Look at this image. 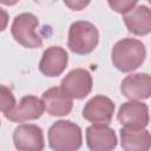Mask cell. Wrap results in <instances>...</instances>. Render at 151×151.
<instances>
[{
	"mask_svg": "<svg viewBox=\"0 0 151 151\" xmlns=\"http://www.w3.org/2000/svg\"><path fill=\"white\" fill-rule=\"evenodd\" d=\"M114 113V103L104 96H96L90 99L84 110L83 117L93 124H110Z\"/></svg>",
	"mask_w": 151,
	"mask_h": 151,
	"instance_id": "obj_8",
	"label": "cell"
},
{
	"mask_svg": "<svg viewBox=\"0 0 151 151\" xmlns=\"http://www.w3.org/2000/svg\"><path fill=\"white\" fill-rule=\"evenodd\" d=\"M8 24V14L5 9L0 7V32H2Z\"/></svg>",
	"mask_w": 151,
	"mask_h": 151,
	"instance_id": "obj_19",
	"label": "cell"
},
{
	"mask_svg": "<svg viewBox=\"0 0 151 151\" xmlns=\"http://www.w3.org/2000/svg\"><path fill=\"white\" fill-rule=\"evenodd\" d=\"M146 55L145 46L137 39L126 38L116 42L111 51V59L114 67L122 72H131L138 68Z\"/></svg>",
	"mask_w": 151,
	"mask_h": 151,
	"instance_id": "obj_1",
	"label": "cell"
},
{
	"mask_svg": "<svg viewBox=\"0 0 151 151\" xmlns=\"http://www.w3.org/2000/svg\"><path fill=\"white\" fill-rule=\"evenodd\" d=\"M99 40V33L94 25L88 21H76L70 26L68 48L77 54L91 53Z\"/></svg>",
	"mask_w": 151,
	"mask_h": 151,
	"instance_id": "obj_3",
	"label": "cell"
},
{
	"mask_svg": "<svg viewBox=\"0 0 151 151\" xmlns=\"http://www.w3.org/2000/svg\"><path fill=\"white\" fill-rule=\"evenodd\" d=\"M39 25L38 18L32 13H21L17 15L12 24V35L17 42L27 48H37L42 45L41 37L37 33Z\"/></svg>",
	"mask_w": 151,
	"mask_h": 151,
	"instance_id": "obj_4",
	"label": "cell"
},
{
	"mask_svg": "<svg viewBox=\"0 0 151 151\" xmlns=\"http://www.w3.org/2000/svg\"><path fill=\"white\" fill-rule=\"evenodd\" d=\"M86 142L92 151H110L116 147L117 137L106 124H93L86 129Z\"/></svg>",
	"mask_w": 151,
	"mask_h": 151,
	"instance_id": "obj_10",
	"label": "cell"
},
{
	"mask_svg": "<svg viewBox=\"0 0 151 151\" xmlns=\"http://www.w3.org/2000/svg\"><path fill=\"white\" fill-rule=\"evenodd\" d=\"M13 142L20 151H40L45 146L42 130L34 124L19 125L14 130Z\"/></svg>",
	"mask_w": 151,
	"mask_h": 151,
	"instance_id": "obj_7",
	"label": "cell"
},
{
	"mask_svg": "<svg viewBox=\"0 0 151 151\" xmlns=\"http://www.w3.org/2000/svg\"><path fill=\"white\" fill-rule=\"evenodd\" d=\"M45 111V105L41 99L34 96L22 97L17 106H14L9 112L5 113L6 118L11 122L24 123L27 120H34L42 116Z\"/></svg>",
	"mask_w": 151,
	"mask_h": 151,
	"instance_id": "obj_9",
	"label": "cell"
},
{
	"mask_svg": "<svg viewBox=\"0 0 151 151\" xmlns=\"http://www.w3.org/2000/svg\"><path fill=\"white\" fill-rule=\"evenodd\" d=\"M127 29L136 35H146L151 31V12L147 6H138L123 17Z\"/></svg>",
	"mask_w": 151,
	"mask_h": 151,
	"instance_id": "obj_14",
	"label": "cell"
},
{
	"mask_svg": "<svg viewBox=\"0 0 151 151\" xmlns=\"http://www.w3.org/2000/svg\"><path fill=\"white\" fill-rule=\"evenodd\" d=\"M107 2L114 12L125 14L126 12L131 11L136 6L138 0H107Z\"/></svg>",
	"mask_w": 151,
	"mask_h": 151,
	"instance_id": "obj_17",
	"label": "cell"
},
{
	"mask_svg": "<svg viewBox=\"0 0 151 151\" xmlns=\"http://www.w3.org/2000/svg\"><path fill=\"white\" fill-rule=\"evenodd\" d=\"M117 118L124 127L143 129L149 124V107L144 103L131 100L119 107Z\"/></svg>",
	"mask_w": 151,
	"mask_h": 151,
	"instance_id": "obj_6",
	"label": "cell"
},
{
	"mask_svg": "<svg viewBox=\"0 0 151 151\" xmlns=\"http://www.w3.org/2000/svg\"><path fill=\"white\" fill-rule=\"evenodd\" d=\"M19 0H0V4H4L6 6H12V5H15Z\"/></svg>",
	"mask_w": 151,
	"mask_h": 151,
	"instance_id": "obj_21",
	"label": "cell"
},
{
	"mask_svg": "<svg viewBox=\"0 0 151 151\" xmlns=\"http://www.w3.org/2000/svg\"><path fill=\"white\" fill-rule=\"evenodd\" d=\"M64 2H65V5L70 9H72V11H80V9L85 8L88 5L90 0H64Z\"/></svg>",
	"mask_w": 151,
	"mask_h": 151,
	"instance_id": "obj_18",
	"label": "cell"
},
{
	"mask_svg": "<svg viewBox=\"0 0 151 151\" xmlns=\"http://www.w3.org/2000/svg\"><path fill=\"white\" fill-rule=\"evenodd\" d=\"M35 4L38 5H41V6H47V5H52L54 4L57 0H33Z\"/></svg>",
	"mask_w": 151,
	"mask_h": 151,
	"instance_id": "obj_20",
	"label": "cell"
},
{
	"mask_svg": "<svg viewBox=\"0 0 151 151\" xmlns=\"http://www.w3.org/2000/svg\"><path fill=\"white\" fill-rule=\"evenodd\" d=\"M14 106H15V98L12 91L5 85H0V111L7 113Z\"/></svg>",
	"mask_w": 151,
	"mask_h": 151,
	"instance_id": "obj_16",
	"label": "cell"
},
{
	"mask_svg": "<svg viewBox=\"0 0 151 151\" xmlns=\"http://www.w3.org/2000/svg\"><path fill=\"white\" fill-rule=\"evenodd\" d=\"M122 93L130 100L147 99L151 94V79L146 73L127 76L120 85Z\"/></svg>",
	"mask_w": 151,
	"mask_h": 151,
	"instance_id": "obj_12",
	"label": "cell"
},
{
	"mask_svg": "<svg viewBox=\"0 0 151 151\" xmlns=\"http://www.w3.org/2000/svg\"><path fill=\"white\" fill-rule=\"evenodd\" d=\"M68 54L59 46H51L42 53L39 63L40 72L46 77L60 76L67 66Z\"/></svg>",
	"mask_w": 151,
	"mask_h": 151,
	"instance_id": "obj_11",
	"label": "cell"
},
{
	"mask_svg": "<svg viewBox=\"0 0 151 151\" xmlns=\"http://www.w3.org/2000/svg\"><path fill=\"white\" fill-rule=\"evenodd\" d=\"M41 100L47 113L57 117L68 114L73 106L72 98L68 97L60 87H51L45 91Z\"/></svg>",
	"mask_w": 151,
	"mask_h": 151,
	"instance_id": "obj_13",
	"label": "cell"
},
{
	"mask_svg": "<svg viewBox=\"0 0 151 151\" xmlns=\"http://www.w3.org/2000/svg\"><path fill=\"white\" fill-rule=\"evenodd\" d=\"M80 127L70 120H58L48 130L50 147L57 151H73L81 146Z\"/></svg>",
	"mask_w": 151,
	"mask_h": 151,
	"instance_id": "obj_2",
	"label": "cell"
},
{
	"mask_svg": "<svg viewBox=\"0 0 151 151\" xmlns=\"http://www.w3.org/2000/svg\"><path fill=\"white\" fill-rule=\"evenodd\" d=\"M122 147L126 151H145L150 149V132L143 129H127L120 130Z\"/></svg>",
	"mask_w": 151,
	"mask_h": 151,
	"instance_id": "obj_15",
	"label": "cell"
},
{
	"mask_svg": "<svg viewBox=\"0 0 151 151\" xmlns=\"http://www.w3.org/2000/svg\"><path fill=\"white\" fill-rule=\"evenodd\" d=\"M60 88L72 99H83L92 90V77L84 68L72 70L61 80Z\"/></svg>",
	"mask_w": 151,
	"mask_h": 151,
	"instance_id": "obj_5",
	"label": "cell"
}]
</instances>
